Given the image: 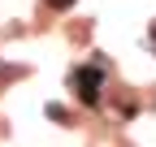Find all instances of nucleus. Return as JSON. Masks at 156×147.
I'll return each instance as SVG.
<instances>
[{
    "mask_svg": "<svg viewBox=\"0 0 156 147\" xmlns=\"http://www.w3.org/2000/svg\"><path fill=\"white\" fill-rule=\"evenodd\" d=\"M152 43H156V26H152Z\"/></svg>",
    "mask_w": 156,
    "mask_h": 147,
    "instance_id": "obj_4",
    "label": "nucleus"
},
{
    "mask_svg": "<svg viewBox=\"0 0 156 147\" xmlns=\"http://www.w3.org/2000/svg\"><path fill=\"white\" fill-rule=\"evenodd\" d=\"M44 113H48L52 121H69V113H65V108H61V104H48V108H44Z\"/></svg>",
    "mask_w": 156,
    "mask_h": 147,
    "instance_id": "obj_2",
    "label": "nucleus"
},
{
    "mask_svg": "<svg viewBox=\"0 0 156 147\" xmlns=\"http://www.w3.org/2000/svg\"><path fill=\"white\" fill-rule=\"evenodd\" d=\"M44 5H48V9H69L74 0H44Z\"/></svg>",
    "mask_w": 156,
    "mask_h": 147,
    "instance_id": "obj_3",
    "label": "nucleus"
},
{
    "mask_svg": "<svg viewBox=\"0 0 156 147\" xmlns=\"http://www.w3.org/2000/svg\"><path fill=\"white\" fill-rule=\"evenodd\" d=\"M74 91L83 104H100V87H104V65H78L74 69Z\"/></svg>",
    "mask_w": 156,
    "mask_h": 147,
    "instance_id": "obj_1",
    "label": "nucleus"
}]
</instances>
